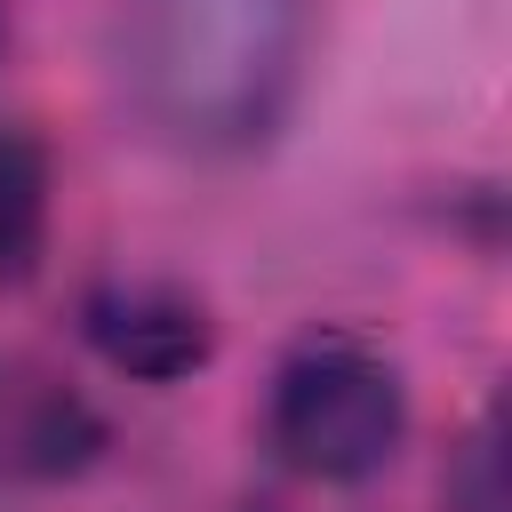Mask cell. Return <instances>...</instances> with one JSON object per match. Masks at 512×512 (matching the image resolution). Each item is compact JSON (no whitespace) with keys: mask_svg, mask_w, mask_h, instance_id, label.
<instances>
[{"mask_svg":"<svg viewBox=\"0 0 512 512\" xmlns=\"http://www.w3.org/2000/svg\"><path fill=\"white\" fill-rule=\"evenodd\" d=\"M312 56V0H112V80L168 152L264 144Z\"/></svg>","mask_w":512,"mask_h":512,"instance_id":"cell-1","label":"cell"},{"mask_svg":"<svg viewBox=\"0 0 512 512\" xmlns=\"http://www.w3.org/2000/svg\"><path fill=\"white\" fill-rule=\"evenodd\" d=\"M400 432H408V384L368 336L312 328L272 368V448L288 472L328 488L376 480L400 456Z\"/></svg>","mask_w":512,"mask_h":512,"instance_id":"cell-2","label":"cell"},{"mask_svg":"<svg viewBox=\"0 0 512 512\" xmlns=\"http://www.w3.org/2000/svg\"><path fill=\"white\" fill-rule=\"evenodd\" d=\"M88 336H96V352L112 360V368H128V376H152V384H168V376H184V368H200L208 360V312L192 304V296H176V288H104L96 304H88Z\"/></svg>","mask_w":512,"mask_h":512,"instance_id":"cell-3","label":"cell"},{"mask_svg":"<svg viewBox=\"0 0 512 512\" xmlns=\"http://www.w3.org/2000/svg\"><path fill=\"white\" fill-rule=\"evenodd\" d=\"M48 232V160L24 128H0V280H24Z\"/></svg>","mask_w":512,"mask_h":512,"instance_id":"cell-4","label":"cell"}]
</instances>
